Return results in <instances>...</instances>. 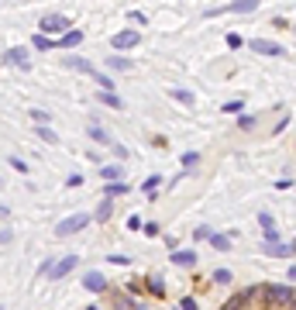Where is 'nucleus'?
<instances>
[{
	"label": "nucleus",
	"mask_w": 296,
	"mask_h": 310,
	"mask_svg": "<svg viewBox=\"0 0 296 310\" xmlns=\"http://www.w3.org/2000/svg\"><path fill=\"white\" fill-rule=\"evenodd\" d=\"M90 221H93V214H86V210H79V214H69V217H62V221L55 224V234H59V238H69V234L83 231Z\"/></svg>",
	"instance_id": "1"
},
{
	"label": "nucleus",
	"mask_w": 296,
	"mask_h": 310,
	"mask_svg": "<svg viewBox=\"0 0 296 310\" xmlns=\"http://www.w3.org/2000/svg\"><path fill=\"white\" fill-rule=\"evenodd\" d=\"M269 304H293L296 300V286H262L258 290Z\"/></svg>",
	"instance_id": "2"
},
{
	"label": "nucleus",
	"mask_w": 296,
	"mask_h": 310,
	"mask_svg": "<svg viewBox=\"0 0 296 310\" xmlns=\"http://www.w3.org/2000/svg\"><path fill=\"white\" fill-rule=\"evenodd\" d=\"M258 228H262V241L265 245H279V228H276V217L269 214V210H258Z\"/></svg>",
	"instance_id": "3"
},
{
	"label": "nucleus",
	"mask_w": 296,
	"mask_h": 310,
	"mask_svg": "<svg viewBox=\"0 0 296 310\" xmlns=\"http://www.w3.org/2000/svg\"><path fill=\"white\" fill-rule=\"evenodd\" d=\"M76 265H79V255H62V258H59V262L52 265V272H49V279H52V283H59V279H66V276L73 272Z\"/></svg>",
	"instance_id": "4"
},
{
	"label": "nucleus",
	"mask_w": 296,
	"mask_h": 310,
	"mask_svg": "<svg viewBox=\"0 0 296 310\" xmlns=\"http://www.w3.org/2000/svg\"><path fill=\"white\" fill-rule=\"evenodd\" d=\"M38 28H42V31H69V17L59 14V10H52V14H42Z\"/></svg>",
	"instance_id": "5"
},
{
	"label": "nucleus",
	"mask_w": 296,
	"mask_h": 310,
	"mask_svg": "<svg viewBox=\"0 0 296 310\" xmlns=\"http://www.w3.org/2000/svg\"><path fill=\"white\" fill-rule=\"evenodd\" d=\"M3 66H17V69H31V59H28V49L24 45H14L3 52Z\"/></svg>",
	"instance_id": "6"
},
{
	"label": "nucleus",
	"mask_w": 296,
	"mask_h": 310,
	"mask_svg": "<svg viewBox=\"0 0 296 310\" xmlns=\"http://www.w3.org/2000/svg\"><path fill=\"white\" fill-rule=\"evenodd\" d=\"M138 42H142V31H131V28H128V31H117V35L110 38V45L117 49V55H121L124 49H135Z\"/></svg>",
	"instance_id": "7"
},
{
	"label": "nucleus",
	"mask_w": 296,
	"mask_h": 310,
	"mask_svg": "<svg viewBox=\"0 0 296 310\" xmlns=\"http://www.w3.org/2000/svg\"><path fill=\"white\" fill-rule=\"evenodd\" d=\"M251 52H258V55H276V59L286 55V49H283L279 42H269V38H255V42H251Z\"/></svg>",
	"instance_id": "8"
},
{
	"label": "nucleus",
	"mask_w": 296,
	"mask_h": 310,
	"mask_svg": "<svg viewBox=\"0 0 296 310\" xmlns=\"http://www.w3.org/2000/svg\"><path fill=\"white\" fill-rule=\"evenodd\" d=\"M124 176H128V169H124L121 162L100 165V179H103V183H124Z\"/></svg>",
	"instance_id": "9"
},
{
	"label": "nucleus",
	"mask_w": 296,
	"mask_h": 310,
	"mask_svg": "<svg viewBox=\"0 0 296 310\" xmlns=\"http://www.w3.org/2000/svg\"><path fill=\"white\" fill-rule=\"evenodd\" d=\"M86 135H90V138H93L97 145H103V149H110V145H114V138H110V131H107V128H100L97 121H90V128H86Z\"/></svg>",
	"instance_id": "10"
},
{
	"label": "nucleus",
	"mask_w": 296,
	"mask_h": 310,
	"mask_svg": "<svg viewBox=\"0 0 296 310\" xmlns=\"http://www.w3.org/2000/svg\"><path fill=\"white\" fill-rule=\"evenodd\" d=\"M83 286H86L90 293H103V290H107V279H103L97 269H90V272L83 276Z\"/></svg>",
	"instance_id": "11"
},
{
	"label": "nucleus",
	"mask_w": 296,
	"mask_h": 310,
	"mask_svg": "<svg viewBox=\"0 0 296 310\" xmlns=\"http://www.w3.org/2000/svg\"><path fill=\"white\" fill-rule=\"evenodd\" d=\"M66 66H69V69H76V73H86V76H93V73H97V66H93L90 59H83V55H69V59H66Z\"/></svg>",
	"instance_id": "12"
},
{
	"label": "nucleus",
	"mask_w": 296,
	"mask_h": 310,
	"mask_svg": "<svg viewBox=\"0 0 296 310\" xmlns=\"http://www.w3.org/2000/svg\"><path fill=\"white\" fill-rule=\"evenodd\" d=\"M79 42H83V31H66V35H62V38H55V49H76V45H79Z\"/></svg>",
	"instance_id": "13"
},
{
	"label": "nucleus",
	"mask_w": 296,
	"mask_h": 310,
	"mask_svg": "<svg viewBox=\"0 0 296 310\" xmlns=\"http://www.w3.org/2000/svg\"><path fill=\"white\" fill-rule=\"evenodd\" d=\"M262 252H265L269 258H286V255H293L290 245H283V241H279V245H265V241H262Z\"/></svg>",
	"instance_id": "14"
},
{
	"label": "nucleus",
	"mask_w": 296,
	"mask_h": 310,
	"mask_svg": "<svg viewBox=\"0 0 296 310\" xmlns=\"http://www.w3.org/2000/svg\"><path fill=\"white\" fill-rule=\"evenodd\" d=\"M107 66H110V69H117V73H128V69H135V62H131V59H124V55H117V52L107 59Z\"/></svg>",
	"instance_id": "15"
},
{
	"label": "nucleus",
	"mask_w": 296,
	"mask_h": 310,
	"mask_svg": "<svg viewBox=\"0 0 296 310\" xmlns=\"http://www.w3.org/2000/svg\"><path fill=\"white\" fill-rule=\"evenodd\" d=\"M121 193H128V179L124 183H103V200H114Z\"/></svg>",
	"instance_id": "16"
},
{
	"label": "nucleus",
	"mask_w": 296,
	"mask_h": 310,
	"mask_svg": "<svg viewBox=\"0 0 296 310\" xmlns=\"http://www.w3.org/2000/svg\"><path fill=\"white\" fill-rule=\"evenodd\" d=\"M169 258H172V265H186V269L197 265V252H172Z\"/></svg>",
	"instance_id": "17"
},
{
	"label": "nucleus",
	"mask_w": 296,
	"mask_h": 310,
	"mask_svg": "<svg viewBox=\"0 0 296 310\" xmlns=\"http://www.w3.org/2000/svg\"><path fill=\"white\" fill-rule=\"evenodd\" d=\"M114 214V200H100V207L93 210V221H110Z\"/></svg>",
	"instance_id": "18"
},
{
	"label": "nucleus",
	"mask_w": 296,
	"mask_h": 310,
	"mask_svg": "<svg viewBox=\"0 0 296 310\" xmlns=\"http://www.w3.org/2000/svg\"><path fill=\"white\" fill-rule=\"evenodd\" d=\"M162 186V179L158 176H148L145 183H142V193H145V200H155V190Z\"/></svg>",
	"instance_id": "19"
},
{
	"label": "nucleus",
	"mask_w": 296,
	"mask_h": 310,
	"mask_svg": "<svg viewBox=\"0 0 296 310\" xmlns=\"http://www.w3.org/2000/svg\"><path fill=\"white\" fill-rule=\"evenodd\" d=\"M207 241H210V248H217V252H231V238H227V234H217V231H214Z\"/></svg>",
	"instance_id": "20"
},
{
	"label": "nucleus",
	"mask_w": 296,
	"mask_h": 310,
	"mask_svg": "<svg viewBox=\"0 0 296 310\" xmlns=\"http://www.w3.org/2000/svg\"><path fill=\"white\" fill-rule=\"evenodd\" d=\"M169 97H172V100H179V103H186V107H193V100H197L190 90H179V86H172V90H169Z\"/></svg>",
	"instance_id": "21"
},
{
	"label": "nucleus",
	"mask_w": 296,
	"mask_h": 310,
	"mask_svg": "<svg viewBox=\"0 0 296 310\" xmlns=\"http://www.w3.org/2000/svg\"><path fill=\"white\" fill-rule=\"evenodd\" d=\"M148 293H155V297H165V283H162V276L155 272V276H148Z\"/></svg>",
	"instance_id": "22"
},
{
	"label": "nucleus",
	"mask_w": 296,
	"mask_h": 310,
	"mask_svg": "<svg viewBox=\"0 0 296 310\" xmlns=\"http://www.w3.org/2000/svg\"><path fill=\"white\" fill-rule=\"evenodd\" d=\"M179 165H183V172H193V165H200V152H183Z\"/></svg>",
	"instance_id": "23"
},
{
	"label": "nucleus",
	"mask_w": 296,
	"mask_h": 310,
	"mask_svg": "<svg viewBox=\"0 0 296 310\" xmlns=\"http://www.w3.org/2000/svg\"><path fill=\"white\" fill-rule=\"evenodd\" d=\"M35 135H38V138H42L45 145H55V142H59V135H55V131L49 128V124H42V128H35Z\"/></svg>",
	"instance_id": "24"
},
{
	"label": "nucleus",
	"mask_w": 296,
	"mask_h": 310,
	"mask_svg": "<svg viewBox=\"0 0 296 310\" xmlns=\"http://www.w3.org/2000/svg\"><path fill=\"white\" fill-rule=\"evenodd\" d=\"M31 45H35V49H42V52H49V49H55V38H49V35H35V38H31Z\"/></svg>",
	"instance_id": "25"
},
{
	"label": "nucleus",
	"mask_w": 296,
	"mask_h": 310,
	"mask_svg": "<svg viewBox=\"0 0 296 310\" xmlns=\"http://www.w3.org/2000/svg\"><path fill=\"white\" fill-rule=\"evenodd\" d=\"M210 279H214L217 286H227V283H231L234 276H231V269H214V272H210Z\"/></svg>",
	"instance_id": "26"
},
{
	"label": "nucleus",
	"mask_w": 296,
	"mask_h": 310,
	"mask_svg": "<svg viewBox=\"0 0 296 310\" xmlns=\"http://www.w3.org/2000/svg\"><path fill=\"white\" fill-rule=\"evenodd\" d=\"M31 121H35V128H42V124H49V121H52V114H49V110H42V107H35V110H31Z\"/></svg>",
	"instance_id": "27"
},
{
	"label": "nucleus",
	"mask_w": 296,
	"mask_h": 310,
	"mask_svg": "<svg viewBox=\"0 0 296 310\" xmlns=\"http://www.w3.org/2000/svg\"><path fill=\"white\" fill-rule=\"evenodd\" d=\"M97 100H100V103H107V107H124L117 93H97Z\"/></svg>",
	"instance_id": "28"
},
{
	"label": "nucleus",
	"mask_w": 296,
	"mask_h": 310,
	"mask_svg": "<svg viewBox=\"0 0 296 310\" xmlns=\"http://www.w3.org/2000/svg\"><path fill=\"white\" fill-rule=\"evenodd\" d=\"M224 110H227V114H241V110H245V100H227Z\"/></svg>",
	"instance_id": "29"
},
{
	"label": "nucleus",
	"mask_w": 296,
	"mask_h": 310,
	"mask_svg": "<svg viewBox=\"0 0 296 310\" xmlns=\"http://www.w3.org/2000/svg\"><path fill=\"white\" fill-rule=\"evenodd\" d=\"M7 162H10V169H17V172H31V169H28V162H24V158H17V155H10Z\"/></svg>",
	"instance_id": "30"
},
{
	"label": "nucleus",
	"mask_w": 296,
	"mask_h": 310,
	"mask_svg": "<svg viewBox=\"0 0 296 310\" xmlns=\"http://www.w3.org/2000/svg\"><path fill=\"white\" fill-rule=\"evenodd\" d=\"M210 234H214V228H207V224H200V228L193 231V238H197V241H207Z\"/></svg>",
	"instance_id": "31"
},
{
	"label": "nucleus",
	"mask_w": 296,
	"mask_h": 310,
	"mask_svg": "<svg viewBox=\"0 0 296 310\" xmlns=\"http://www.w3.org/2000/svg\"><path fill=\"white\" fill-rule=\"evenodd\" d=\"M238 128H245V131L255 128V117H251V114H238Z\"/></svg>",
	"instance_id": "32"
},
{
	"label": "nucleus",
	"mask_w": 296,
	"mask_h": 310,
	"mask_svg": "<svg viewBox=\"0 0 296 310\" xmlns=\"http://www.w3.org/2000/svg\"><path fill=\"white\" fill-rule=\"evenodd\" d=\"M142 224H145V221H142L138 214H131V217H128V231H142Z\"/></svg>",
	"instance_id": "33"
},
{
	"label": "nucleus",
	"mask_w": 296,
	"mask_h": 310,
	"mask_svg": "<svg viewBox=\"0 0 296 310\" xmlns=\"http://www.w3.org/2000/svg\"><path fill=\"white\" fill-rule=\"evenodd\" d=\"M142 231H145L148 238H158V224H155V221H148V224H142Z\"/></svg>",
	"instance_id": "34"
},
{
	"label": "nucleus",
	"mask_w": 296,
	"mask_h": 310,
	"mask_svg": "<svg viewBox=\"0 0 296 310\" xmlns=\"http://www.w3.org/2000/svg\"><path fill=\"white\" fill-rule=\"evenodd\" d=\"M107 262H114V265H131L128 255H107Z\"/></svg>",
	"instance_id": "35"
},
{
	"label": "nucleus",
	"mask_w": 296,
	"mask_h": 310,
	"mask_svg": "<svg viewBox=\"0 0 296 310\" xmlns=\"http://www.w3.org/2000/svg\"><path fill=\"white\" fill-rule=\"evenodd\" d=\"M110 152L117 155V158H128V149H124V145H117V142H114V145H110Z\"/></svg>",
	"instance_id": "36"
},
{
	"label": "nucleus",
	"mask_w": 296,
	"mask_h": 310,
	"mask_svg": "<svg viewBox=\"0 0 296 310\" xmlns=\"http://www.w3.org/2000/svg\"><path fill=\"white\" fill-rule=\"evenodd\" d=\"M66 186H69V190H73V186H83V176H79V172H73V176L66 179Z\"/></svg>",
	"instance_id": "37"
},
{
	"label": "nucleus",
	"mask_w": 296,
	"mask_h": 310,
	"mask_svg": "<svg viewBox=\"0 0 296 310\" xmlns=\"http://www.w3.org/2000/svg\"><path fill=\"white\" fill-rule=\"evenodd\" d=\"M179 310H200V307H197V300H193V297H186V300L179 304Z\"/></svg>",
	"instance_id": "38"
},
{
	"label": "nucleus",
	"mask_w": 296,
	"mask_h": 310,
	"mask_svg": "<svg viewBox=\"0 0 296 310\" xmlns=\"http://www.w3.org/2000/svg\"><path fill=\"white\" fill-rule=\"evenodd\" d=\"M128 21H135V24H145V14H142V10H131V14H128Z\"/></svg>",
	"instance_id": "39"
},
{
	"label": "nucleus",
	"mask_w": 296,
	"mask_h": 310,
	"mask_svg": "<svg viewBox=\"0 0 296 310\" xmlns=\"http://www.w3.org/2000/svg\"><path fill=\"white\" fill-rule=\"evenodd\" d=\"M10 238H14V231H10V228H3V231H0V245H10Z\"/></svg>",
	"instance_id": "40"
},
{
	"label": "nucleus",
	"mask_w": 296,
	"mask_h": 310,
	"mask_svg": "<svg viewBox=\"0 0 296 310\" xmlns=\"http://www.w3.org/2000/svg\"><path fill=\"white\" fill-rule=\"evenodd\" d=\"M227 45L231 49H241V35H227Z\"/></svg>",
	"instance_id": "41"
},
{
	"label": "nucleus",
	"mask_w": 296,
	"mask_h": 310,
	"mask_svg": "<svg viewBox=\"0 0 296 310\" xmlns=\"http://www.w3.org/2000/svg\"><path fill=\"white\" fill-rule=\"evenodd\" d=\"M286 279H293V283H296V265H290V272H286Z\"/></svg>",
	"instance_id": "42"
},
{
	"label": "nucleus",
	"mask_w": 296,
	"mask_h": 310,
	"mask_svg": "<svg viewBox=\"0 0 296 310\" xmlns=\"http://www.w3.org/2000/svg\"><path fill=\"white\" fill-rule=\"evenodd\" d=\"M0 217H10V210H7V207H0Z\"/></svg>",
	"instance_id": "43"
},
{
	"label": "nucleus",
	"mask_w": 296,
	"mask_h": 310,
	"mask_svg": "<svg viewBox=\"0 0 296 310\" xmlns=\"http://www.w3.org/2000/svg\"><path fill=\"white\" fill-rule=\"evenodd\" d=\"M290 252H293V255H296V238H293V241H290Z\"/></svg>",
	"instance_id": "44"
},
{
	"label": "nucleus",
	"mask_w": 296,
	"mask_h": 310,
	"mask_svg": "<svg viewBox=\"0 0 296 310\" xmlns=\"http://www.w3.org/2000/svg\"><path fill=\"white\" fill-rule=\"evenodd\" d=\"M86 310H100V307H86Z\"/></svg>",
	"instance_id": "45"
},
{
	"label": "nucleus",
	"mask_w": 296,
	"mask_h": 310,
	"mask_svg": "<svg viewBox=\"0 0 296 310\" xmlns=\"http://www.w3.org/2000/svg\"><path fill=\"white\" fill-rule=\"evenodd\" d=\"M293 38H296V24H293Z\"/></svg>",
	"instance_id": "46"
},
{
	"label": "nucleus",
	"mask_w": 296,
	"mask_h": 310,
	"mask_svg": "<svg viewBox=\"0 0 296 310\" xmlns=\"http://www.w3.org/2000/svg\"><path fill=\"white\" fill-rule=\"evenodd\" d=\"M138 310H148V307H138Z\"/></svg>",
	"instance_id": "47"
},
{
	"label": "nucleus",
	"mask_w": 296,
	"mask_h": 310,
	"mask_svg": "<svg viewBox=\"0 0 296 310\" xmlns=\"http://www.w3.org/2000/svg\"><path fill=\"white\" fill-rule=\"evenodd\" d=\"M293 310H296V300H293Z\"/></svg>",
	"instance_id": "48"
},
{
	"label": "nucleus",
	"mask_w": 296,
	"mask_h": 310,
	"mask_svg": "<svg viewBox=\"0 0 296 310\" xmlns=\"http://www.w3.org/2000/svg\"><path fill=\"white\" fill-rule=\"evenodd\" d=\"M0 186H3V179H0Z\"/></svg>",
	"instance_id": "49"
}]
</instances>
